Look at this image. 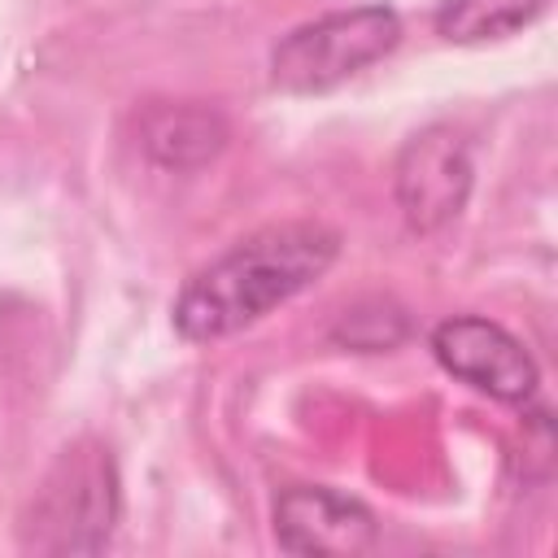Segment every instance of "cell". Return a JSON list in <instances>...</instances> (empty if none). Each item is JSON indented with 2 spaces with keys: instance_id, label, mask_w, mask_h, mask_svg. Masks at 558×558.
Masks as SVG:
<instances>
[{
  "instance_id": "1",
  "label": "cell",
  "mask_w": 558,
  "mask_h": 558,
  "mask_svg": "<svg viewBox=\"0 0 558 558\" xmlns=\"http://www.w3.org/2000/svg\"><path fill=\"white\" fill-rule=\"evenodd\" d=\"M336 253H340V235L331 227L318 222L262 227L183 283L170 310L174 327L183 340H222L266 318L275 305L292 301L310 283H318L336 262Z\"/></svg>"
},
{
  "instance_id": "2",
  "label": "cell",
  "mask_w": 558,
  "mask_h": 558,
  "mask_svg": "<svg viewBox=\"0 0 558 558\" xmlns=\"http://www.w3.org/2000/svg\"><path fill=\"white\" fill-rule=\"evenodd\" d=\"M118 523V471L105 445H70L39 480L17 536L39 554H96Z\"/></svg>"
},
{
  "instance_id": "3",
  "label": "cell",
  "mask_w": 558,
  "mask_h": 558,
  "mask_svg": "<svg viewBox=\"0 0 558 558\" xmlns=\"http://www.w3.org/2000/svg\"><path fill=\"white\" fill-rule=\"evenodd\" d=\"M401 39V17L384 4H362L344 13H327L318 22L296 26L270 52V78L279 92L314 96L349 83L379 57H388Z\"/></svg>"
},
{
  "instance_id": "4",
  "label": "cell",
  "mask_w": 558,
  "mask_h": 558,
  "mask_svg": "<svg viewBox=\"0 0 558 558\" xmlns=\"http://www.w3.org/2000/svg\"><path fill=\"white\" fill-rule=\"evenodd\" d=\"M471 153L453 126H427L397 157V205L414 231H440L471 196Z\"/></svg>"
},
{
  "instance_id": "5",
  "label": "cell",
  "mask_w": 558,
  "mask_h": 558,
  "mask_svg": "<svg viewBox=\"0 0 558 558\" xmlns=\"http://www.w3.org/2000/svg\"><path fill=\"white\" fill-rule=\"evenodd\" d=\"M432 353L436 362L458 375L462 384L488 392L493 401H527L536 392V362L532 353L497 323L480 314H458L445 318L432 331Z\"/></svg>"
},
{
  "instance_id": "6",
  "label": "cell",
  "mask_w": 558,
  "mask_h": 558,
  "mask_svg": "<svg viewBox=\"0 0 558 558\" xmlns=\"http://www.w3.org/2000/svg\"><path fill=\"white\" fill-rule=\"evenodd\" d=\"M375 514L336 488L296 484L275 501V541L288 554H362L375 545Z\"/></svg>"
},
{
  "instance_id": "7",
  "label": "cell",
  "mask_w": 558,
  "mask_h": 558,
  "mask_svg": "<svg viewBox=\"0 0 558 558\" xmlns=\"http://www.w3.org/2000/svg\"><path fill=\"white\" fill-rule=\"evenodd\" d=\"M227 144V122L205 105H157L144 113V148L161 166H201Z\"/></svg>"
},
{
  "instance_id": "8",
  "label": "cell",
  "mask_w": 558,
  "mask_h": 558,
  "mask_svg": "<svg viewBox=\"0 0 558 558\" xmlns=\"http://www.w3.org/2000/svg\"><path fill=\"white\" fill-rule=\"evenodd\" d=\"M549 0H440L436 31L449 44H488L532 26Z\"/></svg>"
},
{
  "instance_id": "9",
  "label": "cell",
  "mask_w": 558,
  "mask_h": 558,
  "mask_svg": "<svg viewBox=\"0 0 558 558\" xmlns=\"http://www.w3.org/2000/svg\"><path fill=\"white\" fill-rule=\"evenodd\" d=\"M336 344H349V349H362V353H379V349H392L405 340V314L388 301H366V305H353L344 310V318L336 323L331 331Z\"/></svg>"
}]
</instances>
